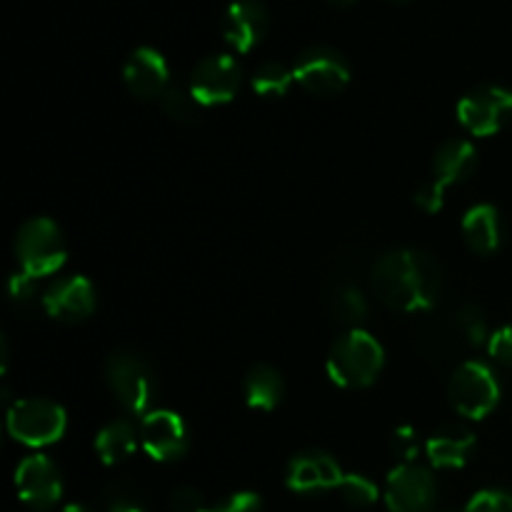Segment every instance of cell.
Returning <instances> with one entry per match:
<instances>
[{
    "instance_id": "cell-18",
    "label": "cell",
    "mask_w": 512,
    "mask_h": 512,
    "mask_svg": "<svg viewBox=\"0 0 512 512\" xmlns=\"http://www.w3.org/2000/svg\"><path fill=\"white\" fill-rule=\"evenodd\" d=\"M463 240L478 255L498 253L505 240V225L500 210L488 203L473 205L463 218Z\"/></svg>"
},
{
    "instance_id": "cell-8",
    "label": "cell",
    "mask_w": 512,
    "mask_h": 512,
    "mask_svg": "<svg viewBox=\"0 0 512 512\" xmlns=\"http://www.w3.org/2000/svg\"><path fill=\"white\" fill-rule=\"evenodd\" d=\"M293 75L308 93L338 95L350 83V63L343 53L328 45H313L303 50L293 63Z\"/></svg>"
},
{
    "instance_id": "cell-30",
    "label": "cell",
    "mask_w": 512,
    "mask_h": 512,
    "mask_svg": "<svg viewBox=\"0 0 512 512\" xmlns=\"http://www.w3.org/2000/svg\"><path fill=\"white\" fill-rule=\"evenodd\" d=\"M103 503L108 512H148L143 498L125 485H110L103 495Z\"/></svg>"
},
{
    "instance_id": "cell-21",
    "label": "cell",
    "mask_w": 512,
    "mask_h": 512,
    "mask_svg": "<svg viewBox=\"0 0 512 512\" xmlns=\"http://www.w3.org/2000/svg\"><path fill=\"white\" fill-rule=\"evenodd\" d=\"M138 443L140 438L135 425L130 423V420L120 418L100 430L98 438H95V453H98V458L103 460L105 465H118L135 453Z\"/></svg>"
},
{
    "instance_id": "cell-27",
    "label": "cell",
    "mask_w": 512,
    "mask_h": 512,
    "mask_svg": "<svg viewBox=\"0 0 512 512\" xmlns=\"http://www.w3.org/2000/svg\"><path fill=\"white\" fill-rule=\"evenodd\" d=\"M420 450H425V445H423V440H420L418 430L410 428V425L398 428L393 433V438H390V453L400 460V465L415 463V458L420 455Z\"/></svg>"
},
{
    "instance_id": "cell-26",
    "label": "cell",
    "mask_w": 512,
    "mask_h": 512,
    "mask_svg": "<svg viewBox=\"0 0 512 512\" xmlns=\"http://www.w3.org/2000/svg\"><path fill=\"white\" fill-rule=\"evenodd\" d=\"M338 490L350 508H370L378 500V485L365 475H345Z\"/></svg>"
},
{
    "instance_id": "cell-23",
    "label": "cell",
    "mask_w": 512,
    "mask_h": 512,
    "mask_svg": "<svg viewBox=\"0 0 512 512\" xmlns=\"http://www.w3.org/2000/svg\"><path fill=\"white\" fill-rule=\"evenodd\" d=\"M295 75H293V68H288V65L283 63H263L258 70L253 73V90L260 95V98H283V95H288L290 85H293Z\"/></svg>"
},
{
    "instance_id": "cell-19",
    "label": "cell",
    "mask_w": 512,
    "mask_h": 512,
    "mask_svg": "<svg viewBox=\"0 0 512 512\" xmlns=\"http://www.w3.org/2000/svg\"><path fill=\"white\" fill-rule=\"evenodd\" d=\"M475 168H478V150L470 140L450 138L435 150L433 180L443 188L468 180L475 173Z\"/></svg>"
},
{
    "instance_id": "cell-25",
    "label": "cell",
    "mask_w": 512,
    "mask_h": 512,
    "mask_svg": "<svg viewBox=\"0 0 512 512\" xmlns=\"http://www.w3.org/2000/svg\"><path fill=\"white\" fill-rule=\"evenodd\" d=\"M455 330H458V335H463L465 343L475 345V348L483 343H490L488 318H485V313L478 305H465V308L458 310V315H455Z\"/></svg>"
},
{
    "instance_id": "cell-11",
    "label": "cell",
    "mask_w": 512,
    "mask_h": 512,
    "mask_svg": "<svg viewBox=\"0 0 512 512\" xmlns=\"http://www.w3.org/2000/svg\"><path fill=\"white\" fill-rule=\"evenodd\" d=\"M140 445L158 463H173L190 448L188 425L175 410H153L140 423Z\"/></svg>"
},
{
    "instance_id": "cell-14",
    "label": "cell",
    "mask_w": 512,
    "mask_h": 512,
    "mask_svg": "<svg viewBox=\"0 0 512 512\" xmlns=\"http://www.w3.org/2000/svg\"><path fill=\"white\" fill-rule=\"evenodd\" d=\"M95 288L85 275H65L53 280L43 293V308L60 323H80L95 313Z\"/></svg>"
},
{
    "instance_id": "cell-12",
    "label": "cell",
    "mask_w": 512,
    "mask_h": 512,
    "mask_svg": "<svg viewBox=\"0 0 512 512\" xmlns=\"http://www.w3.org/2000/svg\"><path fill=\"white\" fill-rule=\"evenodd\" d=\"M18 498L33 510H53L63 498V478L45 455H30L15 470Z\"/></svg>"
},
{
    "instance_id": "cell-22",
    "label": "cell",
    "mask_w": 512,
    "mask_h": 512,
    "mask_svg": "<svg viewBox=\"0 0 512 512\" xmlns=\"http://www.w3.org/2000/svg\"><path fill=\"white\" fill-rule=\"evenodd\" d=\"M328 310L340 325H345L348 330H355L368 318V300H365L363 290L358 285L340 283L328 295Z\"/></svg>"
},
{
    "instance_id": "cell-34",
    "label": "cell",
    "mask_w": 512,
    "mask_h": 512,
    "mask_svg": "<svg viewBox=\"0 0 512 512\" xmlns=\"http://www.w3.org/2000/svg\"><path fill=\"white\" fill-rule=\"evenodd\" d=\"M173 512H203L208 505L203 503V495L195 488H180L175 490L173 498H170Z\"/></svg>"
},
{
    "instance_id": "cell-17",
    "label": "cell",
    "mask_w": 512,
    "mask_h": 512,
    "mask_svg": "<svg viewBox=\"0 0 512 512\" xmlns=\"http://www.w3.org/2000/svg\"><path fill=\"white\" fill-rule=\"evenodd\" d=\"M475 450V435L465 425H443L425 443L430 465L440 470L463 468Z\"/></svg>"
},
{
    "instance_id": "cell-2",
    "label": "cell",
    "mask_w": 512,
    "mask_h": 512,
    "mask_svg": "<svg viewBox=\"0 0 512 512\" xmlns=\"http://www.w3.org/2000/svg\"><path fill=\"white\" fill-rule=\"evenodd\" d=\"M385 365V350L368 330L355 328L340 335L330 348L325 370L340 388H368L378 380Z\"/></svg>"
},
{
    "instance_id": "cell-6",
    "label": "cell",
    "mask_w": 512,
    "mask_h": 512,
    "mask_svg": "<svg viewBox=\"0 0 512 512\" xmlns=\"http://www.w3.org/2000/svg\"><path fill=\"white\" fill-rule=\"evenodd\" d=\"M65 410L45 398H25L8 405V433L28 448H45L65 435Z\"/></svg>"
},
{
    "instance_id": "cell-29",
    "label": "cell",
    "mask_w": 512,
    "mask_h": 512,
    "mask_svg": "<svg viewBox=\"0 0 512 512\" xmlns=\"http://www.w3.org/2000/svg\"><path fill=\"white\" fill-rule=\"evenodd\" d=\"M35 295H38V278L23 273V270H18V273L10 275L8 298L15 308H20V310L30 308V305L35 303Z\"/></svg>"
},
{
    "instance_id": "cell-9",
    "label": "cell",
    "mask_w": 512,
    "mask_h": 512,
    "mask_svg": "<svg viewBox=\"0 0 512 512\" xmlns=\"http://www.w3.org/2000/svg\"><path fill=\"white\" fill-rule=\"evenodd\" d=\"M385 505L390 512H435L438 508L435 475L418 463L398 465L385 483Z\"/></svg>"
},
{
    "instance_id": "cell-36",
    "label": "cell",
    "mask_w": 512,
    "mask_h": 512,
    "mask_svg": "<svg viewBox=\"0 0 512 512\" xmlns=\"http://www.w3.org/2000/svg\"><path fill=\"white\" fill-rule=\"evenodd\" d=\"M330 5H340V8H345V5H353L355 0H328Z\"/></svg>"
},
{
    "instance_id": "cell-4",
    "label": "cell",
    "mask_w": 512,
    "mask_h": 512,
    "mask_svg": "<svg viewBox=\"0 0 512 512\" xmlns=\"http://www.w3.org/2000/svg\"><path fill=\"white\" fill-rule=\"evenodd\" d=\"M15 258H18L20 270L33 278L53 275L55 270L63 268L68 258L63 230L45 215L25 220L15 233Z\"/></svg>"
},
{
    "instance_id": "cell-28",
    "label": "cell",
    "mask_w": 512,
    "mask_h": 512,
    "mask_svg": "<svg viewBox=\"0 0 512 512\" xmlns=\"http://www.w3.org/2000/svg\"><path fill=\"white\" fill-rule=\"evenodd\" d=\"M463 512H512V493L503 488H488L475 493Z\"/></svg>"
},
{
    "instance_id": "cell-15",
    "label": "cell",
    "mask_w": 512,
    "mask_h": 512,
    "mask_svg": "<svg viewBox=\"0 0 512 512\" xmlns=\"http://www.w3.org/2000/svg\"><path fill=\"white\" fill-rule=\"evenodd\" d=\"M123 80L130 93L140 100L163 98L165 90L170 88V68L163 53L155 48L133 50L123 65Z\"/></svg>"
},
{
    "instance_id": "cell-37",
    "label": "cell",
    "mask_w": 512,
    "mask_h": 512,
    "mask_svg": "<svg viewBox=\"0 0 512 512\" xmlns=\"http://www.w3.org/2000/svg\"><path fill=\"white\" fill-rule=\"evenodd\" d=\"M440 512H460V510H455V508H443Z\"/></svg>"
},
{
    "instance_id": "cell-24",
    "label": "cell",
    "mask_w": 512,
    "mask_h": 512,
    "mask_svg": "<svg viewBox=\"0 0 512 512\" xmlns=\"http://www.w3.org/2000/svg\"><path fill=\"white\" fill-rule=\"evenodd\" d=\"M160 105H163L165 113L175 120V123L183 125H195L203 118V105L198 103L190 88H178V85H170L168 90L160 98Z\"/></svg>"
},
{
    "instance_id": "cell-33",
    "label": "cell",
    "mask_w": 512,
    "mask_h": 512,
    "mask_svg": "<svg viewBox=\"0 0 512 512\" xmlns=\"http://www.w3.org/2000/svg\"><path fill=\"white\" fill-rule=\"evenodd\" d=\"M445 190L448 188H443L440 183L430 180V183H425L423 188L415 193V205H418L423 213H438L445 203Z\"/></svg>"
},
{
    "instance_id": "cell-13",
    "label": "cell",
    "mask_w": 512,
    "mask_h": 512,
    "mask_svg": "<svg viewBox=\"0 0 512 512\" xmlns=\"http://www.w3.org/2000/svg\"><path fill=\"white\" fill-rule=\"evenodd\" d=\"M343 478L338 460L325 450H303L290 458L288 470H285V485L298 495L328 493V490L340 488Z\"/></svg>"
},
{
    "instance_id": "cell-1",
    "label": "cell",
    "mask_w": 512,
    "mask_h": 512,
    "mask_svg": "<svg viewBox=\"0 0 512 512\" xmlns=\"http://www.w3.org/2000/svg\"><path fill=\"white\" fill-rule=\"evenodd\" d=\"M375 295L398 313L430 310L443 290V273L425 250L398 248L380 255L370 270Z\"/></svg>"
},
{
    "instance_id": "cell-16",
    "label": "cell",
    "mask_w": 512,
    "mask_h": 512,
    "mask_svg": "<svg viewBox=\"0 0 512 512\" xmlns=\"http://www.w3.org/2000/svg\"><path fill=\"white\" fill-rule=\"evenodd\" d=\"M268 25V8L260 0H235V3H230L223 20L225 43L235 53H250V50L263 43Z\"/></svg>"
},
{
    "instance_id": "cell-10",
    "label": "cell",
    "mask_w": 512,
    "mask_h": 512,
    "mask_svg": "<svg viewBox=\"0 0 512 512\" xmlns=\"http://www.w3.org/2000/svg\"><path fill=\"white\" fill-rule=\"evenodd\" d=\"M240 83H243V70L233 55H208L200 60L190 73V93L198 98L203 108H215L225 105L238 95Z\"/></svg>"
},
{
    "instance_id": "cell-31",
    "label": "cell",
    "mask_w": 512,
    "mask_h": 512,
    "mask_svg": "<svg viewBox=\"0 0 512 512\" xmlns=\"http://www.w3.org/2000/svg\"><path fill=\"white\" fill-rule=\"evenodd\" d=\"M203 512H263V498L258 493H235L220 503L210 505Z\"/></svg>"
},
{
    "instance_id": "cell-3",
    "label": "cell",
    "mask_w": 512,
    "mask_h": 512,
    "mask_svg": "<svg viewBox=\"0 0 512 512\" xmlns=\"http://www.w3.org/2000/svg\"><path fill=\"white\" fill-rule=\"evenodd\" d=\"M105 383L120 405L133 415H148L160 393L158 375L143 355L133 350H115L105 360Z\"/></svg>"
},
{
    "instance_id": "cell-35",
    "label": "cell",
    "mask_w": 512,
    "mask_h": 512,
    "mask_svg": "<svg viewBox=\"0 0 512 512\" xmlns=\"http://www.w3.org/2000/svg\"><path fill=\"white\" fill-rule=\"evenodd\" d=\"M60 512H93V510L85 508V505H68V508H63Z\"/></svg>"
},
{
    "instance_id": "cell-7",
    "label": "cell",
    "mask_w": 512,
    "mask_h": 512,
    "mask_svg": "<svg viewBox=\"0 0 512 512\" xmlns=\"http://www.w3.org/2000/svg\"><path fill=\"white\" fill-rule=\"evenodd\" d=\"M512 118V90L503 85H478L458 103V120L475 138L500 133Z\"/></svg>"
},
{
    "instance_id": "cell-5",
    "label": "cell",
    "mask_w": 512,
    "mask_h": 512,
    "mask_svg": "<svg viewBox=\"0 0 512 512\" xmlns=\"http://www.w3.org/2000/svg\"><path fill=\"white\" fill-rule=\"evenodd\" d=\"M448 395L455 413L468 420H483L498 408L500 380L490 365L480 363V360H468L455 368Z\"/></svg>"
},
{
    "instance_id": "cell-32",
    "label": "cell",
    "mask_w": 512,
    "mask_h": 512,
    "mask_svg": "<svg viewBox=\"0 0 512 512\" xmlns=\"http://www.w3.org/2000/svg\"><path fill=\"white\" fill-rule=\"evenodd\" d=\"M488 350L490 358H495L505 368H512V325H505L490 335Z\"/></svg>"
},
{
    "instance_id": "cell-38",
    "label": "cell",
    "mask_w": 512,
    "mask_h": 512,
    "mask_svg": "<svg viewBox=\"0 0 512 512\" xmlns=\"http://www.w3.org/2000/svg\"><path fill=\"white\" fill-rule=\"evenodd\" d=\"M390 3H408V0H390Z\"/></svg>"
},
{
    "instance_id": "cell-20",
    "label": "cell",
    "mask_w": 512,
    "mask_h": 512,
    "mask_svg": "<svg viewBox=\"0 0 512 512\" xmlns=\"http://www.w3.org/2000/svg\"><path fill=\"white\" fill-rule=\"evenodd\" d=\"M243 393L250 408L265 410V413H268V410H275L283 403L285 395L283 375H280L273 365H253L243 380Z\"/></svg>"
}]
</instances>
